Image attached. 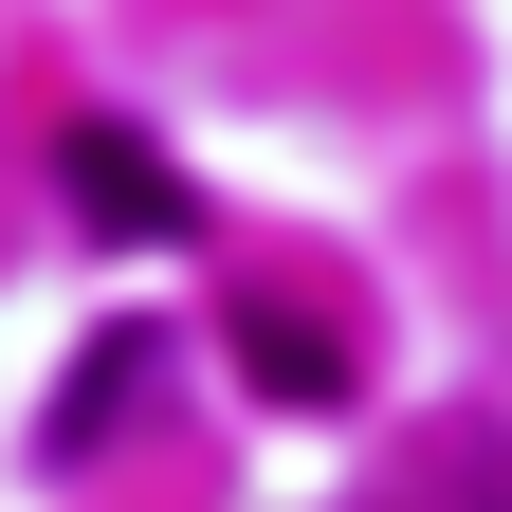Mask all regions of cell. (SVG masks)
Wrapping results in <instances>:
<instances>
[{"label": "cell", "mask_w": 512, "mask_h": 512, "mask_svg": "<svg viewBox=\"0 0 512 512\" xmlns=\"http://www.w3.org/2000/svg\"><path fill=\"white\" fill-rule=\"evenodd\" d=\"M55 165H74V202H92L110 238H183V165H165V147H128L110 110H74V147H55Z\"/></svg>", "instance_id": "1"}, {"label": "cell", "mask_w": 512, "mask_h": 512, "mask_svg": "<svg viewBox=\"0 0 512 512\" xmlns=\"http://www.w3.org/2000/svg\"><path fill=\"white\" fill-rule=\"evenodd\" d=\"M238 366L275 384V403H348V330L293 311V293H238Z\"/></svg>", "instance_id": "2"}, {"label": "cell", "mask_w": 512, "mask_h": 512, "mask_svg": "<svg viewBox=\"0 0 512 512\" xmlns=\"http://www.w3.org/2000/svg\"><path fill=\"white\" fill-rule=\"evenodd\" d=\"M128 403H165V330H110V348L74 366V403H55V458H92Z\"/></svg>", "instance_id": "3"}]
</instances>
